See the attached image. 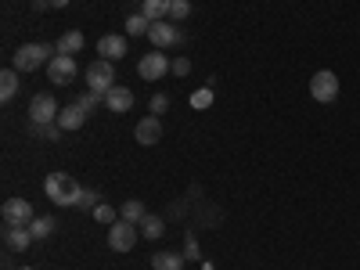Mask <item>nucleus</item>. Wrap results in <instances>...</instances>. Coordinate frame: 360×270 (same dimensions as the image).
Segmentation results:
<instances>
[{"instance_id":"nucleus-29","label":"nucleus","mask_w":360,"mask_h":270,"mask_svg":"<svg viewBox=\"0 0 360 270\" xmlns=\"http://www.w3.org/2000/svg\"><path fill=\"white\" fill-rule=\"evenodd\" d=\"M148 108H152V115H162V112L169 108V98H166V94H155L152 101H148Z\"/></svg>"},{"instance_id":"nucleus-19","label":"nucleus","mask_w":360,"mask_h":270,"mask_svg":"<svg viewBox=\"0 0 360 270\" xmlns=\"http://www.w3.org/2000/svg\"><path fill=\"white\" fill-rule=\"evenodd\" d=\"M162 231H166V220L155 217V213H148V217L141 220V234H144V238H152V242H155V238H162Z\"/></svg>"},{"instance_id":"nucleus-3","label":"nucleus","mask_w":360,"mask_h":270,"mask_svg":"<svg viewBox=\"0 0 360 270\" xmlns=\"http://www.w3.org/2000/svg\"><path fill=\"white\" fill-rule=\"evenodd\" d=\"M86 86L94 90V94H108V90L115 86V69H112V62H105V58H98L94 65H86Z\"/></svg>"},{"instance_id":"nucleus-2","label":"nucleus","mask_w":360,"mask_h":270,"mask_svg":"<svg viewBox=\"0 0 360 270\" xmlns=\"http://www.w3.org/2000/svg\"><path fill=\"white\" fill-rule=\"evenodd\" d=\"M54 47L51 44H22L18 51H15V58H11V69H18V72H37L40 65H47L51 62V54Z\"/></svg>"},{"instance_id":"nucleus-4","label":"nucleus","mask_w":360,"mask_h":270,"mask_svg":"<svg viewBox=\"0 0 360 270\" xmlns=\"http://www.w3.org/2000/svg\"><path fill=\"white\" fill-rule=\"evenodd\" d=\"M137 72H141V79L155 83V79H162L166 72H173V62H169L162 51H148L141 62H137Z\"/></svg>"},{"instance_id":"nucleus-26","label":"nucleus","mask_w":360,"mask_h":270,"mask_svg":"<svg viewBox=\"0 0 360 270\" xmlns=\"http://www.w3.org/2000/svg\"><path fill=\"white\" fill-rule=\"evenodd\" d=\"M105 105V94H94V90H86V94L79 98V108L90 115V112H94V108H101Z\"/></svg>"},{"instance_id":"nucleus-30","label":"nucleus","mask_w":360,"mask_h":270,"mask_svg":"<svg viewBox=\"0 0 360 270\" xmlns=\"http://www.w3.org/2000/svg\"><path fill=\"white\" fill-rule=\"evenodd\" d=\"M94 217H98L101 224L112 227V224H115V209H112V205H98V209H94Z\"/></svg>"},{"instance_id":"nucleus-7","label":"nucleus","mask_w":360,"mask_h":270,"mask_svg":"<svg viewBox=\"0 0 360 270\" xmlns=\"http://www.w3.org/2000/svg\"><path fill=\"white\" fill-rule=\"evenodd\" d=\"M148 40L155 44V51H166V47H176L180 40H184V33H180V25L162 18V22H152V29H148Z\"/></svg>"},{"instance_id":"nucleus-31","label":"nucleus","mask_w":360,"mask_h":270,"mask_svg":"<svg viewBox=\"0 0 360 270\" xmlns=\"http://www.w3.org/2000/svg\"><path fill=\"white\" fill-rule=\"evenodd\" d=\"M191 72V62H188V58H176V62H173V76H188Z\"/></svg>"},{"instance_id":"nucleus-20","label":"nucleus","mask_w":360,"mask_h":270,"mask_svg":"<svg viewBox=\"0 0 360 270\" xmlns=\"http://www.w3.org/2000/svg\"><path fill=\"white\" fill-rule=\"evenodd\" d=\"M15 90H18V69H4V72H0V98L11 101Z\"/></svg>"},{"instance_id":"nucleus-33","label":"nucleus","mask_w":360,"mask_h":270,"mask_svg":"<svg viewBox=\"0 0 360 270\" xmlns=\"http://www.w3.org/2000/svg\"><path fill=\"white\" fill-rule=\"evenodd\" d=\"M69 4V0H51V8H65Z\"/></svg>"},{"instance_id":"nucleus-21","label":"nucleus","mask_w":360,"mask_h":270,"mask_svg":"<svg viewBox=\"0 0 360 270\" xmlns=\"http://www.w3.org/2000/svg\"><path fill=\"white\" fill-rule=\"evenodd\" d=\"M54 224H58V220H51V217H37L33 224H29V231H33L37 242H44V238H51V234H54Z\"/></svg>"},{"instance_id":"nucleus-15","label":"nucleus","mask_w":360,"mask_h":270,"mask_svg":"<svg viewBox=\"0 0 360 270\" xmlns=\"http://www.w3.org/2000/svg\"><path fill=\"white\" fill-rule=\"evenodd\" d=\"M86 123V112L79 108V101L76 105H69V108H62V112H58V127H62V130H79Z\"/></svg>"},{"instance_id":"nucleus-1","label":"nucleus","mask_w":360,"mask_h":270,"mask_svg":"<svg viewBox=\"0 0 360 270\" xmlns=\"http://www.w3.org/2000/svg\"><path fill=\"white\" fill-rule=\"evenodd\" d=\"M44 191H47V198H51L54 205H76L79 195H83V188L76 184L69 173H51V176L44 180Z\"/></svg>"},{"instance_id":"nucleus-25","label":"nucleus","mask_w":360,"mask_h":270,"mask_svg":"<svg viewBox=\"0 0 360 270\" xmlns=\"http://www.w3.org/2000/svg\"><path fill=\"white\" fill-rule=\"evenodd\" d=\"M191 15V0H173L169 4V22H184Z\"/></svg>"},{"instance_id":"nucleus-6","label":"nucleus","mask_w":360,"mask_h":270,"mask_svg":"<svg viewBox=\"0 0 360 270\" xmlns=\"http://www.w3.org/2000/svg\"><path fill=\"white\" fill-rule=\"evenodd\" d=\"M134 245H137V224L115 220V224L108 227V249H112V252H130Z\"/></svg>"},{"instance_id":"nucleus-17","label":"nucleus","mask_w":360,"mask_h":270,"mask_svg":"<svg viewBox=\"0 0 360 270\" xmlns=\"http://www.w3.org/2000/svg\"><path fill=\"white\" fill-rule=\"evenodd\" d=\"M76 51H83V33L79 29H69V33H62V40L54 44V54H76Z\"/></svg>"},{"instance_id":"nucleus-8","label":"nucleus","mask_w":360,"mask_h":270,"mask_svg":"<svg viewBox=\"0 0 360 270\" xmlns=\"http://www.w3.org/2000/svg\"><path fill=\"white\" fill-rule=\"evenodd\" d=\"M58 101L51 98V94H37L33 98V105H29V123L33 127H47V123H58Z\"/></svg>"},{"instance_id":"nucleus-32","label":"nucleus","mask_w":360,"mask_h":270,"mask_svg":"<svg viewBox=\"0 0 360 270\" xmlns=\"http://www.w3.org/2000/svg\"><path fill=\"white\" fill-rule=\"evenodd\" d=\"M184 259H198V245H195V238H191L188 249H184Z\"/></svg>"},{"instance_id":"nucleus-27","label":"nucleus","mask_w":360,"mask_h":270,"mask_svg":"<svg viewBox=\"0 0 360 270\" xmlns=\"http://www.w3.org/2000/svg\"><path fill=\"white\" fill-rule=\"evenodd\" d=\"M76 205H79V209H90V213H94V209L101 205V202H98V191H94V188H83V195H79V202H76Z\"/></svg>"},{"instance_id":"nucleus-34","label":"nucleus","mask_w":360,"mask_h":270,"mask_svg":"<svg viewBox=\"0 0 360 270\" xmlns=\"http://www.w3.org/2000/svg\"><path fill=\"white\" fill-rule=\"evenodd\" d=\"M22 270H37V266H22Z\"/></svg>"},{"instance_id":"nucleus-10","label":"nucleus","mask_w":360,"mask_h":270,"mask_svg":"<svg viewBox=\"0 0 360 270\" xmlns=\"http://www.w3.org/2000/svg\"><path fill=\"white\" fill-rule=\"evenodd\" d=\"M76 58H69V54H54L51 62H47V76L58 83V86H65V83H72L76 79Z\"/></svg>"},{"instance_id":"nucleus-5","label":"nucleus","mask_w":360,"mask_h":270,"mask_svg":"<svg viewBox=\"0 0 360 270\" xmlns=\"http://www.w3.org/2000/svg\"><path fill=\"white\" fill-rule=\"evenodd\" d=\"M310 98L321 101V105L335 101V98H339V76H335L332 69H321V72L310 79Z\"/></svg>"},{"instance_id":"nucleus-28","label":"nucleus","mask_w":360,"mask_h":270,"mask_svg":"<svg viewBox=\"0 0 360 270\" xmlns=\"http://www.w3.org/2000/svg\"><path fill=\"white\" fill-rule=\"evenodd\" d=\"M33 134H37V137H44V141H58L65 130L58 127V123H47V127H33Z\"/></svg>"},{"instance_id":"nucleus-14","label":"nucleus","mask_w":360,"mask_h":270,"mask_svg":"<svg viewBox=\"0 0 360 270\" xmlns=\"http://www.w3.org/2000/svg\"><path fill=\"white\" fill-rule=\"evenodd\" d=\"M98 54L105 58V62H119V58H123L127 54V37H101L98 40Z\"/></svg>"},{"instance_id":"nucleus-16","label":"nucleus","mask_w":360,"mask_h":270,"mask_svg":"<svg viewBox=\"0 0 360 270\" xmlns=\"http://www.w3.org/2000/svg\"><path fill=\"white\" fill-rule=\"evenodd\" d=\"M169 4L173 0H141V15L148 22H162V18H169Z\"/></svg>"},{"instance_id":"nucleus-9","label":"nucleus","mask_w":360,"mask_h":270,"mask_svg":"<svg viewBox=\"0 0 360 270\" xmlns=\"http://www.w3.org/2000/svg\"><path fill=\"white\" fill-rule=\"evenodd\" d=\"M0 213H4V224H15V227H29V224L37 220L33 205H29L25 198H8V202H4V209H0Z\"/></svg>"},{"instance_id":"nucleus-24","label":"nucleus","mask_w":360,"mask_h":270,"mask_svg":"<svg viewBox=\"0 0 360 270\" xmlns=\"http://www.w3.org/2000/svg\"><path fill=\"white\" fill-rule=\"evenodd\" d=\"M209 105H213V86H202V90H195V94H191V108L195 112H205Z\"/></svg>"},{"instance_id":"nucleus-11","label":"nucleus","mask_w":360,"mask_h":270,"mask_svg":"<svg viewBox=\"0 0 360 270\" xmlns=\"http://www.w3.org/2000/svg\"><path fill=\"white\" fill-rule=\"evenodd\" d=\"M134 137H137V144H144V148H152V144H159V137H162V127H159V115H148V119H141V123L134 127Z\"/></svg>"},{"instance_id":"nucleus-22","label":"nucleus","mask_w":360,"mask_h":270,"mask_svg":"<svg viewBox=\"0 0 360 270\" xmlns=\"http://www.w3.org/2000/svg\"><path fill=\"white\" fill-rule=\"evenodd\" d=\"M148 29H152V22H148L141 11L127 18V33H130V37H148Z\"/></svg>"},{"instance_id":"nucleus-12","label":"nucleus","mask_w":360,"mask_h":270,"mask_svg":"<svg viewBox=\"0 0 360 270\" xmlns=\"http://www.w3.org/2000/svg\"><path fill=\"white\" fill-rule=\"evenodd\" d=\"M29 242H37V238H33V231H29V227L4 224V245H8L11 252H25V249H29Z\"/></svg>"},{"instance_id":"nucleus-23","label":"nucleus","mask_w":360,"mask_h":270,"mask_svg":"<svg viewBox=\"0 0 360 270\" xmlns=\"http://www.w3.org/2000/svg\"><path fill=\"white\" fill-rule=\"evenodd\" d=\"M148 213H144V205L137 202V198H130V202H123V220H130V224H141Z\"/></svg>"},{"instance_id":"nucleus-13","label":"nucleus","mask_w":360,"mask_h":270,"mask_svg":"<svg viewBox=\"0 0 360 270\" xmlns=\"http://www.w3.org/2000/svg\"><path fill=\"white\" fill-rule=\"evenodd\" d=\"M105 108H108V112H130V108H134V90L115 83L108 94H105Z\"/></svg>"},{"instance_id":"nucleus-18","label":"nucleus","mask_w":360,"mask_h":270,"mask_svg":"<svg viewBox=\"0 0 360 270\" xmlns=\"http://www.w3.org/2000/svg\"><path fill=\"white\" fill-rule=\"evenodd\" d=\"M152 266L155 270H184V252H155Z\"/></svg>"}]
</instances>
